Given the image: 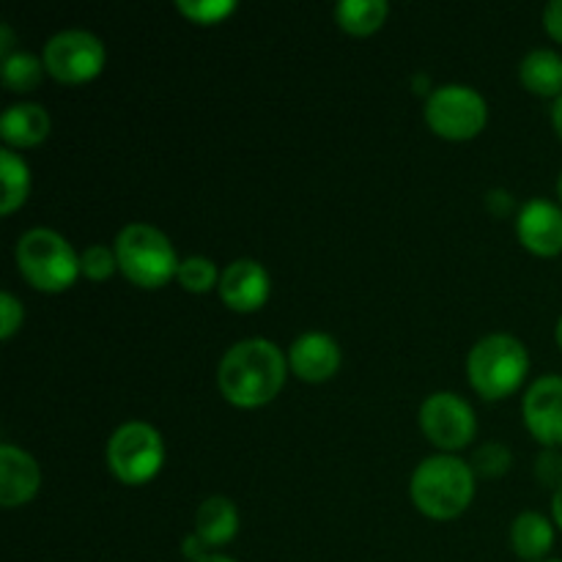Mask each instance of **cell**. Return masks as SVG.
<instances>
[{
	"label": "cell",
	"mask_w": 562,
	"mask_h": 562,
	"mask_svg": "<svg viewBox=\"0 0 562 562\" xmlns=\"http://www.w3.org/2000/svg\"><path fill=\"white\" fill-rule=\"evenodd\" d=\"M285 382V357L267 338L236 340L217 366L220 393L236 406L269 404Z\"/></svg>",
	"instance_id": "obj_1"
},
{
	"label": "cell",
	"mask_w": 562,
	"mask_h": 562,
	"mask_svg": "<svg viewBox=\"0 0 562 562\" xmlns=\"http://www.w3.org/2000/svg\"><path fill=\"white\" fill-rule=\"evenodd\" d=\"M409 494L412 503L431 519H453L475 494V470L459 456H428L412 472Z\"/></svg>",
	"instance_id": "obj_2"
},
{
	"label": "cell",
	"mask_w": 562,
	"mask_h": 562,
	"mask_svg": "<svg viewBox=\"0 0 562 562\" xmlns=\"http://www.w3.org/2000/svg\"><path fill=\"white\" fill-rule=\"evenodd\" d=\"M530 355L527 346L510 333H488L467 355V373L472 387L486 398L514 393L527 376Z\"/></svg>",
	"instance_id": "obj_3"
},
{
	"label": "cell",
	"mask_w": 562,
	"mask_h": 562,
	"mask_svg": "<svg viewBox=\"0 0 562 562\" xmlns=\"http://www.w3.org/2000/svg\"><path fill=\"white\" fill-rule=\"evenodd\" d=\"M16 267L38 291H64L80 274V256L66 236L53 228H31L16 239Z\"/></svg>",
	"instance_id": "obj_4"
},
{
	"label": "cell",
	"mask_w": 562,
	"mask_h": 562,
	"mask_svg": "<svg viewBox=\"0 0 562 562\" xmlns=\"http://www.w3.org/2000/svg\"><path fill=\"white\" fill-rule=\"evenodd\" d=\"M113 250L121 272L143 289H159L179 269L170 239L148 223H126L115 236Z\"/></svg>",
	"instance_id": "obj_5"
},
{
	"label": "cell",
	"mask_w": 562,
	"mask_h": 562,
	"mask_svg": "<svg viewBox=\"0 0 562 562\" xmlns=\"http://www.w3.org/2000/svg\"><path fill=\"white\" fill-rule=\"evenodd\" d=\"M165 461V445L157 428L143 420H126L110 434L108 467L119 481L137 486L151 481Z\"/></svg>",
	"instance_id": "obj_6"
},
{
	"label": "cell",
	"mask_w": 562,
	"mask_h": 562,
	"mask_svg": "<svg viewBox=\"0 0 562 562\" xmlns=\"http://www.w3.org/2000/svg\"><path fill=\"white\" fill-rule=\"evenodd\" d=\"M488 104L477 88L464 82L437 86L426 99V121L437 135L450 140H470L486 126Z\"/></svg>",
	"instance_id": "obj_7"
},
{
	"label": "cell",
	"mask_w": 562,
	"mask_h": 562,
	"mask_svg": "<svg viewBox=\"0 0 562 562\" xmlns=\"http://www.w3.org/2000/svg\"><path fill=\"white\" fill-rule=\"evenodd\" d=\"M44 66L60 82H86L104 66V44L86 27H66L44 44Z\"/></svg>",
	"instance_id": "obj_8"
},
{
	"label": "cell",
	"mask_w": 562,
	"mask_h": 562,
	"mask_svg": "<svg viewBox=\"0 0 562 562\" xmlns=\"http://www.w3.org/2000/svg\"><path fill=\"white\" fill-rule=\"evenodd\" d=\"M417 420H420L423 434L442 450L464 448L475 437L477 428L470 401L461 398L459 393H450V390L428 395L420 404Z\"/></svg>",
	"instance_id": "obj_9"
},
{
	"label": "cell",
	"mask_w": 562,
	"mask_h": 562,
	"mask_svg": "<svg viewBox=\"0 0 562 562\" xmlns=\"http://www.w3.org/2000/svg\"><path fill=\"white\" fill-rule=\"evenodd\" d=\"M521 415L538 442L547 448L562 445V376L558 373L538 376L521 398Z\"/></svg>",
	"instance_id": "obj_10"
},
{
	"label": "cell",
	"mask_w": 562,
	"mask_h": 562,
	"mask_svg": "<svg viewBox=\"0 0 562 562\" xmlns=\"http://www.w3.org/2000/svg\"><path fill=\"white\" fill-rule=\"evenodd\" d=\"M220 296L231 311H256L269 300V272L256 258H234L220 272Z\"/></svg>",
	"instance_id": "obj_11"
},
{
	"label": "cell",
	"mask_w": 562,
	"mask_h": 562,
	"mask_svg": "<svg viewBox=\"0 0 562 562\" xmlns=\"http://www.w3.org/2000/svg\"><path fill=\"white\" fill-rule=\"evenodd\" d=\"M516 234L527 250L554 256L562 250V206L549 198H532L519 209Z\"/></svg>",
	"instance_id": "obj_12"
},
{
	"label": "cell",
	"mask_w": 562,
	"mask_h": 562,
	"mask_svg": "<svg viewBox=\"0 0 562 562\" xmlns=\"http://www.w3.org/2000/svg\"><path fill=\"white\" fill-rule=\"evenodd\" d=\"M289 366L305 382H324L340 368V346L333 335L307 329L289 346Z\"/></svg>",
	"instance_id": "obj_13"
},
{
	"label": "cell",
	"mask_w": 562,
	"mask_h": 562,
	"mask_svg": "<svg viewBox=\"0 0 562 562\" xmlns=\"http://www.w3.org/2000/svg\"><path fill=\"white\" fill-rule=\"evenodd\" d=\"M38 483H42V470L36 459L11 442L0 445V505L3 508L25 505L27 499L36 497Z\"/></svg>",
	"instance_id": "obj_14"
},
{
	"label": "cell",
	"mask_w": 562,
	"mask_h": 562,
	"mask_svg": "<svg viewBox=\"0 0 562 562\" xmlns=\"http://www.w3.org/2000/svg\"><path fill=\"white\" fill-rule=\"evenodd\" d=\"M49 135L47 108L36 102L9 104L0 115V137L9 146H36Z\"/></svg>",
	"instance_id": "obj_15"
},
{
	"label": "cell",
	"mask_w": 562,
	"mask_h": 562,
	"mask_svg": "<svg viewBox=\"0 0 562 562\" xmlns=\"http://www.w3.org/2000/svg\"><path fill=\"white\" fill-rule=\"evenodd\" d=\"M239 530V510H236L234 499L214 494L206 497L195 510V532L209 549L223 547Z\"/></svg>",
	"instance_id": "obj_16"
},
{
	"label": "cell",
	"mask_w": 562,
	"mask_h": 562,
	"mask_svg": "<svg viewBox=\"0 0 562 562\" xmlns=\"http://www.w3.org/2000/svg\"><path fill=\"white\" fill-rule=\"evenodd\" d=\"M519 80L538 97L558 99L562 93V55L552 47L530 49L519 64Z\"/></svg>",
	"instance_id": "obj_17"
},
{
	"label": "cell",
	"mask_w": 562,
	"mask_h": 562,
	"mask_svg": "<svg viewBox=\"0 0 562 562\" xmlns=\"http://www.w3.org/2000/svg\"><path fill=\"white\" fill-rule=\"evenodd\" d=\"M510 543L521 560H543L554 543V530L543 514L521 510L510 525Z\"/></svg>",
	"instance_id": "obj_18"
},
{
	"label": "cell",
	"mask_w": 562,
	"mask_h": 562,
	"mask_svg": "<svg viewBox=\"0 0 562 562\" xmlns=\"http://www.w3.org/2000/svg\"><path fill=\"white\" fill-rule=\"evenodd\" d=\"M0 179H3V198H0V212L11 214L22 206L31 192V168L14 148H0Z\"/></svg>",
	"instance_id": "obj_19"
},
{
	"label": "cell",
	"mask_w": 562,
	"mask_h": 562,
	"mask_svg": "<svg viewBox=\"0 0 562 562\" xmlns=\"http://www.w3.org/2000/svg\"><path fill=\"white\" fill-rule=\"evenodd\" d=\"M387 0H340L335 5V20L344 31L355 33V36H366L382 27L387 20Z\"/></svg>",
	"instance_id": "obj_20"
},
{
	"label": "cell",
	"mask_w": 562,
	"mask_h": 562,
	"mask_svg": "<svg viewBox=\"0 0 562 562\" xmlns=\"http://www.w3.org/2000/svg\"><path fill=\"white\" fill-rule=\"evenodd\" d=\"M44 58H36L33 53H25V49H14L9 58H3V66H0V75H3L5 88L11 91H31L42 82L44 75Z\"/></svg>",
	"instance_id": "obj_21"
},
{
	"label": "cell",
	"mask_w": 562,
	"mask_h": 562,
	"mask_svg": "<svg viewBox=\"0 0 562 562\" xmlns=\"http://www.w3.org/2000/svg\"><path fill=\"white\" fill-rule=\"evenodd\" d=\"M176 278L184 285L187 291H195V294H203V291L212 289L220 280L217 267H214L212 258L206 256H187L179 261V269H176Z\"/></svg>",
	"instance_id": "obj_22"
},
{
	"label": "cell",
	"mask_w": 562,
	"mask_h": 562,
	"mask_svg": "<svg viewBox=\"0 0 562 562\" xmlns=\"http://www.w3.org/2000/svg\"><path fill=\"white\" fill-rule=\"evenodd\" d=\"M176 9L192 22L212 25V22L225 20L236 9V3L234 0H176Z\"/></svg>",
	"instance_id": "obj_23"
},
{
	"label": "cell",
	"mask_w": 562,
	"mask_h": 562,
	"mask_svg": "<svg viewBox=\"0 0 562 562\" xmlns=\"http://www.w3.org/2000/svg\"><path fill=\"white\" fill-rule=\"evenodd\" d=\"M119 267L115 250L108 245H88L80 252V272L91 280H108Z\"/></svg>",
	"instance_id": "obj_24"
},
{
	"label": "cell",
	"mask_w": 562,
	"mask_h": 562,
	"mask_svg": "<svg viewBox=\"0 0 562 562\" xmlns=\"http://www.w3.org/2000/svg\"><path fill=\"white\" fill-rule=\"evenodd\" d=\"M510 467V450L499 442H486L475 450L472 456V470L481 472V475L494 477L503 475L505 470Z\"/></svg>",
	"instance_id": "obj_25"
},
{
	"label": "cell",
	"mask_w": 562,
	"mask_h": 562,
	"mask_svg": "<svg viewBox=\"0 0 562 562\" xmlns=\"http://www.w3.org/2000/svg\"><path fill=\"white\" fill-rule=\"evenodd\" d=\"M536 477L543 486L558 488L562 483V456L558 448H543L536 459Z\"/></svg>",
	"instance_id": "obj_26"
},
{
	"label": "cell",
	"mask_w": 562,
	"mask_h": 562,
	"mask_svg": "<svg viewBox=\"0 0 562 562\" xmlns=\"http://www.w3.org/2000/svg\"><path fill=\"white\" fill-rule=\"evenodd\" d=\"M0 318H3V329H0V335H3V340H9L11 335L16 333V327L22 324V318H25L22 302L16 300L11 291H3V294H0Z\"/></svg>",
	"instance_id": "obj_27"
},
{
	"label": "cell",
	"mask_w": 562,
	"mask_h": 562,
	"mask_svg": "<svg viewBox=\"0 0 562 562\" xmlns=\"http://www.w3.org/2000/svg\"><path fill=\"white\" fill-rule=\"evenodd\" d=\"M543 27L549 31V36L562 42V0H549L543 9Z\"/></svg>",
	"instance_id": "obj_28"
},
{
	"label": "cell",
	"mask_w": 562,
	"mask_h": 562,
	"mask_svg": "<svg viewBox=\"0 0 562 562\" xmlns=\"http://www.w3.org/2000/svg\"><path fill=\"white\" fill-rule=\"evenodd\" d=\"M181 549H184V554H187V558H190L192 562H198V560L206 558V554H212V549H209L206 543H203L201 538H198L195 530H192L190 536L184 538V543H181Z\"/></svg>",
	"instance_id": "obj_29"
},
{
	"label": "cell",
	"mask_w": 562,
	"mask_h": 562,
	"mask_svg": "<svg viewBox=\"0 0 562 562\" xmlns=\"http://www.w3.org/2000/svg\"><path fill=\"white\" fill-rule=\"evenodd\" d=\"M486 206L492 209L494 214H505L510 206H514V195H510L508 190H499V187L497 190H488Z\"/></svg>",
	"instance_id": "obj_30"
},
{
	"label": "cell",
	"mask_w": 562,
	"mask_h": 562,
	"mask_svg": "<svg viewBox=\"0 0 562 562\" xmlns=\"http://www.w3.org/2000/svg\"><path fill=\"white\" fill-rule=\"evenodd\" d=\"M14 36H11V25L9 22H3V25H0V53H3V58H9L11 53H14Z\"/></svg>",
	"instance_id": "obj_31"
},
{
	"label": "cell",
	"mask_w": 562,
	"mask_h": 562,
	"mask_svg": "<svg viewBox=\"0 0 562 562\" xmlns=\"http://www.w3.org/2000/svg\"><path fill=\"white\" fill-rule=\"evenodd\" d=\"M552 514H554V521H558V527L562 530V483L558 488H554V497H552Z\"/></svg>",
	"instance_id": "obj_32"
},
{
	"label": "cell",
	"mask_w": 562,
	"mask_h": 562,
	"mask_svg": "<svg viewBox=\"0 0 562 562\" xmlns=\"http://www.w3.org/2000/svg\"><path fill=\"white\" fill-rule=\"evenodd\" d=\"M552 124H554V130H558V135L562 137V93L554 99V104H552Z\"/></svg>",
	"instance_id": "obj_33"
},
{
	"label": "cell",
	"mask_w": 562,
	"mask_h": 562,
	"mask_svg": "<svg viewBox=\"0 0 562 562\" xmlns=\"http://www.w3.org/2000/svg\"><path fill=\"white\" fill-rule=\"evenodd\" d=\"M198 562H236V560L225 558V554H217V552H212V554H206V558H203V560H198Z\"/></svg>",
	"instance_id": "obj_34"
},
{
	"label": "cell",
	"mask_w": 562,
	"mask_h": 562,
	"mask_svg": "<svg viewBox=\"0 0 562 562\" xmlns=\"http://www.w3.org/2000/svg\"><path fill=\"white\" fill-rule=\"evenodd\" d=\"M554 338H558V346L562 349V316L558 318V329H554Z\"/></svg>",
	"instance_id": "obj_35"
},
{
	"label": "cell",
	"mask_w": 562,
	"mask_h": 562,
	"mask_svg": "<svg viewBox=\"0 0 562 562\" xmlns=\"http://www.w3.org/2000/svg\"><path fill=\"white\" fill-rule=\"evenodd\" d=\"M558 195H560V203H562V173H560V179H558Z\"/></svg>",
	"instance_id": "obj_36"
},
{
	"label": "cell",
	"mask_w": 562,
	"mask_h": 562,
	"mask_svg": "<svg viewBox=\"0 0 562 562\" xmlns=\"http://www.w3.org/2000/svg\"><path fill=\"white\" fill-rule=\"evenodd\" d=\"M547 562H562V560H547Z\"/></svg>",
	"instance_id": "obj_37"
}]
</instances>
